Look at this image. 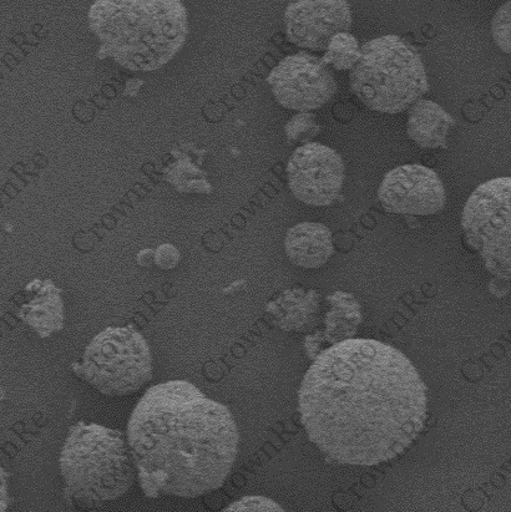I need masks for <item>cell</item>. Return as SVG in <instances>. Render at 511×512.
Wrapping results in <instances>:
<instances>
[{"label": "cell", "mask_w": 511, "mask_h": 512, "mask_svg": "<svg viewBox=\"0 0 511 512\" xmlns=\"http://www.w3.org/2000/svg\"><path fill=\"white\" fill-rule=\"evenodd\" d=\"M285 27L292 44L326 52L333 35L351 30V7L347 0H291L285 12Z\"/></svg>", "instance_id": "8fae6325"}, {"label": "cell", "mask_w": 511, "mask_h": 512, "mask_svg": "<svg viewBox=\"0 0 511 512\" xmlns=\"http://www.w3.org/2000/svg\"><path fill=\"white\" fill-rule=\"evenodd\" d=\"M361 57V48L356 37L348 32L333 35L328 43L323 62L337 70L353 69Z\"/></svg>", "instance_id": "e0dca14e"}, {"label": "cell", "mask_w": 511, "mask_h": 512, "mask_svg": "<svg viewBox=\"0 0 511 512\" xmlns=\"http://www.w3.org/2000/svg\"><path fill=\"white\" fill-rule=\"evenodd\" d=\"M225 512H273L283 511L276 501L263 498V496H246L235 501L224 510Z\"/></svg>", "instance_id": "ffe728a7"}, {"label": "cell", "mask_w": 511, "mask_h": 512, "mask_svg": "<svg viewBox=\"0 0 511 512\" xmlns=\"http://www.w3.org/2000/svg\"><path fill=\"white\" fill-rule=\"evenodd\" d=\"M298 408L308 438L328 459L371 466L397 458L422 433L427 388L398 349L346 339L318 354Z\"/></svg>", "instance_id": "6da1fadb"}, {"label": "cell", "mask_w": 511, "mask_h": 512, "mask_svg": "<svg viewBox=\"0 0 511 512\" xmlns=\"http://www.w3.org/2000/svg\"><path fill=\"white\" fill-rule=\"evenodd\" d=\"M88 20L104 57L131 72L163 68L189 32L181 0H96Z\"/></svg>", "instance_id": "3957f363"}, {"label": "cell", "mask_w": 511, "mask_h": 512, "mask_svg": "<svg viewBox=\"0 0 511 512\" xmlns=\"http://www.w3.org/2000/svg\"><path fill=\"white\" fill-rule=\"evenodd\" d=\"M59 466L65 499L75 508H98L121 498L138 475L128 437L94 423L69 429Z\"/></svg>", "instance_id": "277c9868"}, {"label": "cell", "mask_w": 511, "mask_h": 512, "mask_svg": "<svg viewBox=\"0 0 511 512\" xmlns=\"http://www.w3.org/2000/svg\"><path fill=\"white\" fill-rule=\"evenodd\" d=\"M332 311L327 317L328 342H342L341 339H349L354 334V329L361 323V312L356 301L347 293L337 292L332 294Z\"/></svg>", "instance_id": "2e32d148"}, {"label": "cell", "mask_w": 511, "mask_h": 512, "mask_svg": "<svg viewBox=\"0 0 511 512\" xmlns=\"http://www.w3.org/2000/svg\"><path fill=\"white\" fill-rule=\"evenodd\" d=\"M462 228L487 270L511 280V177L485 181L474 190L464 206Z\"/></svg>", "instance_id": "52a82bcc"}, {"label": "cell", "mask_w": 511, "mask_h": 512, "mask_svg": "<svg viewBox=\"0 0 511 512\" xmlns=\"http://www.w3.org/2000/svg\"><path fill=\"white\" fill-rule=\"evenodd\" d=\"M18 316L42 339L64 328L62 290L50 280H34L25 287V302Z\"/></svg>", "instance_id": "7c38bea8"}, {"label": "cell", "mask_w": 511, "mask_h": 512, "mask_svg": "<svg viewBox=\"0 0 511 512\" xmlns=\"http://www.w3.org/2000/svg\"><path fill=\"white\" fill-rule=\"evenodd\" d=\"M378 200L391 214L429 216L447 204V195L437 172L413 164L388 172L378 189Z\"/></svg>", "instance_id": "30bf717a"}, {"label": "cell", "mask_w": 511, "mask_h": 512, "mask_svg": "<svg viewBox=\"0 0 511 512\" xmlns=\"http://www.w3.org/2000/svg\"><path fill=\"white\" fill-rule=\"evenodd\" d=\"M320 130L316 116L308 111L293 116L285 126L287 140L291 145L311 143V140L320 134Z\"/></svg>", "instance_id": "ac0fdd59"}, {"label": "cell", "mask_w": 511, "mask_h": 512, "mask_svg": "<svg viewBox=\"0 0 511 512\" xmlns=\"http://www.w3.org/2000/svg\"><path fill=\"white\" fill-rule=\"evenodd\" d=\"M145 496L195 499L225 484L239 453V429L226 405L187 380L146 390L126 430Z\"/></svg>", "instance_id": "7a4b0ae2"}, {"label": "cell", "mask_w": 511, "mask_h": 512, "mask_svg": "<svg viewBox=\"0 0 511 512\" xmlns=\"http://www.w3.org/2000/svg\"><path fill=\"white\" fill-rule=\"evenodd\" d=\"M349 84L364 106L382 114L402 113L429 90L421 55L396 34L383 35L363 45Z\"/></svg>", "instance_id": "5b68a950"}, {"label": "cell", "mask_w": 511, "mask_h": 512, "mask_svg": "<svg viewBox=\"0 0 511 512\" xmlns=\"http://www.w3.org/2000/svg\"><path fill=\"white\" fill-rule=\"evenodd\" d=\"M455 125L453 116L432 100H418L411 106L407 134L423 149L447 147L450 129Z\"/></svg>", "instance_id": "5bb4252c"}, {"label": "cell", "mask_w": 511, "mask_h": 512, "mask_svg": "<svg viewBox=\"0 0 511 512\" xmlns=\"http://www.w3.org/2000/svg\"><path fill=\"white\" fill-rule=\"evenodd\" d=\"M288 189L302 204L323 207L340 199L344 164L336 150L318 143L297 147L287 164Z\"/></svg>", "instance_id": "9c48e42d"}, {"label": "cell", "mask_w": 511, "mask_h": 512, "mask_svg": "<svg viewBox=\"0 0 511 512\" xmlns=\"http://www.w3.org/2000/svg\"><path fill=\"white\" fill-rule=\"evenodd\" d=\"M287 257L296 266L320 268L335 253L332 232L320 222H302L288 230L285 240Z\"/></svg>", "instance_id": "4fadbf2b"}, {"label": "cell", "mask_w": 511, "mask_h": 512, "mask_svg": "<svg viewBox=\"0 0 511 512\" xmlns=\"http://www.w3.org/2000/svg\"><path fill=\"white\" fill-rule=\"evenodd\" d=\"M74 372L106 397H128L153 379V356L133 326L109 327L91 339Z\"/></svg>", "instance_id": "8992f818"}, {"label": "cell", "mask_w": 511, "mask_h": 512, "mask_svg": "<svg viewBox=\"0 0 511 512\" xmlns=\"http://www.w3.org/2000/svg\"><path fill=\"white\" fill-rule=\"evenodd\" d=\"M136 261H138L140 267L150 268L155 265V251L150 250V248L140 251Z\"/></svg>", "instance_id": "7402d4cb"}, {"label": "cell", "mask_w": 511, "mask_h": 512, "mask_svg": "<svg viewBox=\"0 0 511 512\" xmlns=\"http://www.w3.org/2000/svg\"><path fill=\"white\" fill-rule=\"evenodd\" d=\"M318 302L315 291L288 290L268 303L273 323L286 332H305L315 324Z\"/></svg>", "instance_id": "9a60e30c"}, {"label": "cell", "mask_w": 511, "mask_h": 512, "mask_svg": "<svg viewBox=\"0 0 511 512\" xmlns=\"http://www.w3.org/2000/svg\"><path fill=\"white\" fill-rule=\"evenodd\" d=\"M492 37L502 52L511 55V0L505 2L494 14Z\"/></svg>", "instance_id": "d6986e66"}, {"label": "cell", "mask_w": 511, "mask_h": 512, "mask_svg": "<svg viewBox=\"0 0 511 512\" xmlns=\"http://www.w3.org/2000/svg\"><path fill=\"white\" fill-rule=\"evenodd\" d=\"M277 103L288 110L311 111L330 103L337 83L323 59L310 53L288 55L268 75Z\"/></svg>", "instance_id": "ba28073f"}, {"label": "cell", "mask_w": 511, "mask_h": 512, "mask_svg": "<svg viewBox=\"0 0 511 512\" xmlns=\"http://www.w3.org/2000/svg\"><path fill=\"white\" fill-rule=\"evenodd\" d=\"M181 253L171 243H164L155 250V266L161 271H171L179 266Z\"/></svg>", "instance_id": "44dd1931"}]
</instances>
